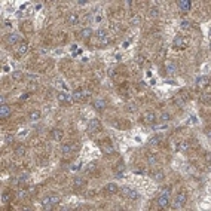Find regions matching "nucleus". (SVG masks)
<instances>
[{
	"mask_svg": "<svg viewBox=\"0 0 211 211\" xmlns=\"http://www.w3.org/2000/svg\"><path fill=\"white\" fill-rule=\"evenodd\" d=\"M60 201H61V198H60L57 193H51V195H46V196L43 198L42 204H43V208L51 210L54 205H58V204H60Z\"/></svg>",
	"mask_w": 211,
	"mask_h": 211,
	"instance_id": "nucleus-1",
	"label": "nucleus"
},
{
	"mask_svg": "<svg viewBox=\"0 0 211 211\" xmlns=\"http://www.w3.org/2000/svg\"><path fill=\"white\" fill-rule=\"evenodd\" d=\"M158 205L161 208H165L170 205V189H165L161 192V195L158 196Z\"/></svg>",
	"mask_w": 211,
	"mask_h": 211,
	"instance_id": "nucleus-2",
	"label": "nucleus"
},
{
	"mask_svg": "<svg viewBox=\"0 0 211 211\" xmlns=\"http://www.w3.org/2000/svg\"><path fill=\"white\" fill-rule=\"evenodd\" d=\"M186 201H187V193L184 192V190H181V192H178L177 195H175V199H174V208H181L184 204H186Z\"/></svg>",
	"mask_w": 211,
	"mask_h": 211,
	"instance_id": "nucleus-3",
	"label": "nucleus"
},
{
	"mask_svg": "<svg viewBox=\"0 0 211 211\" xmlns=\"http://www.w3.org/2000/svg\"><path fill=\"white\" fill-rule=\"evenodd\" d=\"M187 42H189V40H187V37H184V36H177L175 39H174V42H173V46H174V48L177 49H183V48H186V46H187Z\"/></svg>",
	"mask_w": 211,
	"mask_h": 211,
	"instance_id": "nucleus-4",
	"label": "nucleus"
},
{
	"mask_svg": "<svg viewBox=\"0 0 211 211\" xmlns=\"http://www.w3.org/2000/svg\"><path fill=\"white\" fill-rule=\"evenodd\" d=\"M101 129V124L98 119H91L88 122V131L89 132H98Z\"/></svg>",
	"mask_w": 211,
	"mask_h": 211,
	"instance_id": "nucleus-5",
	"label": "nucleus"
},
{
	"mask_svg": "<svg viewBox=\"0 0 211 211\" xmlns=\"http://www.w3.org/2000/svg\"><path fill=\"white\" fill-rule=\"evenodd\" d=\"M75 150H77V144H75V143H65V144H63V147H61V152L65 153V155L73 153Z\"/></svg>",
	"mask_w": 211,
	"mask_h": 211,
	"instance_id": "nucleus-6",
	"label": "nucleus"
},
{
	"mask_svg": "<svg viewBox=\"0 0 211 211\" xmlns=\"http://www.w3.org/2000/svg\"><path fill=\"white\" fill-rule=\"evenodd\" d=\"M118 189L119 187L116 186L114 183H109V184L104 186V193L106 195H114V193H118Z\"/></svg>",
	"mask_w": 211,
	"mask_h": 211,
	"instance_id": "nucleus-7",
	"label": "nucleus"
},
{
	"mask_svg": "<svg viewBox=\"0 0 211 211\" xmlns=\"http://www.w3.org/2000/svg\"><path fill=\"white\" fill-rule=\"evenodd\" d=\"M85 97H86V94H83V91H82V89H76V91L72 94L73 101H77V103L83 101V100H85Z\"/></svg>",
	"mask_w": 211,
	"mask_h": 211,
	"instance_id": "nucleus-8",
	"label": "nucleus"
},
{
	"mask_svg": "<svg viewBox=\"0 0 211 211\" xmlns=\"http://www.w3.org/2000/svg\"><path fill=\"white\" fill-rule=\"evenodd\" d=\"M122 189H124L125 196H126V198H129L131 201H134V199H137V198H138V193H137L134 189H131V187H122Z\"/></svg>",
	"mask_w": 211,
	"mask_h": 211,
	"instance_id": "nucleus-9",
	"label": "nucleus"
},
{
	"mask_svg": "<svg viewBox=\"0 0 211 211\" xmlns=\"http://www.w3.org/2000/svg\"><path fill=\"white\" fill-rule=\"evenodd\" d=\"M63 135H64V132H63V129H60V128H55V129L51 131V138L54 140V141H61Z\"/></svg>",
	"mask_w": 211,
	"mask_h": 211,
	"instance_id": "nucleus-10",
	"label": "nucleus"
},
{
	"mask_svg": "<svg viewBox=\"0 0 211 211\" xmlns=\"http://www.w3.org/2000/svg\"><path fill=\"white\" fill-rule=\"evenodd\" d=\"M210 85V77L208 76H199L196 77V86L198 88H205Z\"/></svg>",
	"mask_w": 211,
	"mask_h": 211,
	"instance_id": "nucleus-11",
	"label": "nucleus"
},
{
	"mask_svg": "<svg viewBox=\"0 0 211 211\" xmlns=\"http://www.w3.org/2000/svg\"><path fill=\"white\" fill-rule=\"evenodd\" d=\"M155 121H156V114L153 112H146L143 114V122L144 124H153Z\"/></svg>",
	"mask_w": 211,
	"mask_h": 211,
	"instance_id": "nucleus-12",
	"label": "nucleus"
},
{
	"mask_svg": "<svg viewBox=\"0 0 211 211\" xmlns=\"http://www.w3.org/2000/svg\"><path fill=\"white\" fill-rule=\"evenodd\" d=\"M177 5H178V8H180L181 12H189V9H190V6H192L190 0H180Z\"/></svg>",
	"mask_w": 211,
	"mask_h": 211,
	"instance_id": "nucleus-13",
	"label": "nucleus"
},
{
	"mask_svg": "<svg viewBox=\"0 0 211 211\" xmlns=\"http://www.w3.org/2000/svg\"><path fill=\"white\" fill-rule=\"evenodd\" d=\"M11 116V109L6 106V104H2V107H0V118L2 119H6Z\"/></svg>",
	"mask_w": 211,
	"mask_h": 211,
	"instance_id": "nucleus-14",
	"label": "nucleus"
},
{
	"mask_svg": "<svg viewBox=\"0 0 211 211\" xmlns=\"http://www.w3.org/2000/svg\"><path fill=\"white\" fill-rule=\"evenodd\" d=\"M27 51H28V45H27V42H22V43L18 46V48H16V55L21 57V55H24Z\"/></svg>",
	"mask_w": 211,
	"mask_h": 211,
	"instance_id": "nucleus-15",
	"label": "nucleus"
},
{
	"mask_svg": "<svg viewBox=\"0 0 211 211\" xmlns=\"http://www.w3.org/2000/svg\"><path fill=\"white\" fill-rule=\"evenodd\" d=\"M152 178H153L155 181H162L163 178H165V173H163L162 170L153 171V173H152Z\"/></svg>",
	"mask_w": 211,
	"mask_h": 211,
	"instance_id": "nucleus-16",
	"label": "nucleus"
},
{
	"mask_svg": "<svg viewBox=\"0 0 211 211\" xmlns=\"http://www.w3.org/2000/svg\"><path fill=\"white\" fill-rule=\"evenodd\" d=\"M57 98H58V101H61V103H65V101H73L72 95H70V94H65V92H58Z\"/></svg>",
	"mask_w": 211,
	"mask_h": 211,
	"instance_id": "nucleus-17",
	"label": "nucleus"
},
{
	"mask_svg": "<svg viewBox=\"0 0 211 211\" xmlns=\"http://www.w3.org/2000/svg\"><path fill=\"white\" fill-rule=\"evenodd\" d=\"M6 40H8V43H9V45H15V43H18V42H19V34H16V33H11V34H8Z\"/></svg>",
	"mask_w": 211,
	"mask_h": 211,
	"instance_id": "nucleus-18",
	"label": "nucleus"
},
{
	"mask_svg": "<svg viewBox=\"0 0 211 211\" xmlns=\"http://www.w3.org/2000/svg\"><path fill=\"white\" fill-rule=\"evenodd\" d=\"M79 22V16L76 15V13H70L68 16H67V24H70V26H76Z\"/></svg>",
	"mask_w": 211,
	"mask_h": 211,
	"instance_id": "nucleus-19",
	"label": "nucleus"
},
{
	"mask_svg": "<svg viewBox=\"0 0 211 211\" xmlns=\"http://www.w3.org/2000/svg\"><path fill=\"white\" fill-rule=\"evenodd\" d=\"M163 140V135H161V134H158V135H155V137H152L150 140H149V144H152V146H156V144H159L161 141Z\"/></svg>",
	"mask_w": 211,
	"mask_h": 211,
	"instance_id": "nucleus-20",
	"label": "nucleus"
},
{
	"mask_svg": "<svg viewBox=\"0 0 211 211\" xmlns=\"http://www.w3.org/2000/svg\"><path fill=\"white\" fill-rule=\"evenodd\" d=\"M106 101L104 100H95V101H94V107H95L98 112H101V110H104L106 109Z\"/></svg>",
	"mask_w": 211,
	"mask_h": 211,
	"instance_id": "nucleus-21",
	"label": "nucleus"
},
{
	"mask_svg": "<svg viewBox=\"0 0 211 211\" xmlns=\"http://www.w3.org/2000/svg\"><path fill=\"white\" fill-rule=\"evenodd\" d=\"M73 184H75L76 189H79V187H83V186L86 184V181H85V178H82V177H75Z\"/></svg>",
	"mask_w": 211,
	"mask_h": 211,
	"instance_id": "nucleus-22",
	"label": "nucleus"
},
{
	"mask_svg": "<svg viewBox=\"0 0 211 211\" xmlns=\"http://www.w3.org/2000/svg\"><path fill=\"white\" fill-rule=\"evenodd\" d=\"M28 119H30V121H37V119H40V112H39V110H31V112L28 113Z\"/></svg>",
	"mask_w": 211,
	"mask_h": 211,
	"instance_id": "nucleus-23",
	"label": "nucleus"
},
{
	"mask_svg": "<svg viewBox=\"0 0 211 211\" xmlns=\"http://www.w3.org/2000/svg\"><path fill=\"white\" fill-rule=\"evenodd\" d=\"M92 34H94V31H92L91 28H83V30L80 31V37H82V39H89Z\"/></svg>",
	"mask_w": 211,
	"mask_h": 211,
	"instance_id": "nucleus-24",
	"label": "nucleus"
},
{
	"mask_svg": "<svg viewBox=\"0 0 211 211\" xmlns=\"http://www.w3.org/2000/svg\"><path fill=\"white\" fill-rule=\"evenodd\" d=\"M101 149H103V152H104V153H107V155L114 153V147H113L112 144H109V143H107V144H103V146H101Z\"/></svg>",
	"mask_w": 211,
	"mask_h": 211,
	"instance_id": "nucleus-25",
	"label": "nucleus"
},
{
	"mask_svg": "<svg viewBox=\"0 0 211 211\" xmlns=\"http://www.w3.org/2000/svg\"><path fill=\"white\" fill-rule=\"evenodd\" d=\"M190 147V144H189V141H180L178 144H177V149L178 150H181V152H184V150H187Z\"/></svg>",
	"mask_w": 211,
	"mask_h": 211,
	"instance_id": "nucleus-26",
	"label": "nucleus"
},
{
	"mask_svg": "<svg viewBox=\"0 0 211 211\" xmlns=\"http://www.w3.org/2000/svg\"><path fill=\"white\" fill-rule=\"evenodd\" d=\"M12 79L15 82H21L22 79H24V75H22V72H13L12 73Z\"/></svg>",
	"mask_w": 211,
	"mask_h": 211,
	"instance_id": "nucleus-27",
	"label": "nucleus"
},
{
	"mask_svg": "<svg viewBox=\"0 0 211 211\" xmlns=\"http://www.w3.org/2000/svg\"><path fill=\"white\" fill-rule=\"evenodd\" d=\"M210 94L208 92H205V94H201V97H199V101L201 103H204V104H210Z\"/></svg>",
	"mask_w": 211,
	"mask_h": 211,
	"instance_id": "nucleus-28",
	"label": "nucleus"
},
{
	"mask_svg": "<svg viewBox=\"0 0 211 211\" xmlns=\"http://www.w3.org/2000/svg\"><path fill=\"white\" fill-rule=\"evenodd\" d=\"M173 101H174V104H177L178 107H183V106H184V98H183L181 95L174 97V98H173Z\"/></svg>",
	"mask_w": 211,
	"mask_h": 211,
	"instance_id": "nucleus-29",
	"label": "nucleus"
},
{
	"mask_svg": "<svg viewBox=\"0 0 211 211\" xmlns=\"http://www.w3.org/2000/svg\"><path fill=\"white\" fill-rule=\"evenodd\" d=\"M15 153H16L18 156H24V155H26V147L22 146V144L16 146V149H15Z\"/></svg>",
	"mask_w": 211,
	"mask_h": 211,
	"instance_id": "nucleus-30",
	"label": "nucleus"
},
{
	"mask_svg": "<svg viewBox=\"0 0 211 211\" xmlns=\"http://www.w3.org/2000/svg\"><path fill=\"white\" fill-rule=\"evenodd\" d=\"M97 170V162H89L88 167H86V173H92Z\"/></svg>",
	"mask_w": 211,
	"mask_h": 211,
	"instance_id": "nucleus-31",
	"label": "nucleus"
},
{
	"mask_svg": "<svg viewBox=\"0 0 211 211\" xmlns=\"http://www.w3.org/2000/svg\"><path fill=\"white\" fill-rule=\"evenodd\" d=\"M149 15H150L152 18H156V16L159 15V9H158V8H150V9H149Z\"/></svg>",
	"mask_w": 211,
	"mask_h": 211,
	"instance_id": "nucleus-32",
	"label": "nucleus"
},
{
	"mask_svg": "<svg viewBox=\"0 0 211 211\" xmlns=\"http://www.w3.org/2000/svg\"><path fill=\"white\" fill-rule=\"evenodd\" d=\"M190 27H192V24H190V21H187V19L181 21V28H183V30H189Z\"/></svg>",
	"mask_w": 211,
	"mask_h": 211,
	"instance_id": "nucleus-33",
	"label": "nucleus"
},
{
	"mask_svg": "<svg viewBox=\"0 0 211 211\" xmlns=\"http://www.w3.org/2000/svg\"><path fill=\"white\" fill-rule=\"evenodd\" d=\"M97 37H98V39H104V37H107V31H106L104 28H100V30L97 31Z\"/></svg>",
	"mask_w": 211,
	"mask_h": 211,
	"instance_id": "nucleus-34",
	"label": "nucleus"
},
{
	"mask_svg": "<svg viewBox=\"0 0 211 211\" xmlns=\"http://www.w3.org/2000/svg\"><path fill=\"white\" fill-rule=\"evenodd\" d=\"M147 162H149V165H155V163L158 162V159H156L155 155H149L147 156Z\"/></svg>",
	"mask_w": 211,
	"mask_h": 211,
	"instance_id": "nucleus-35",
	"label": "nucleus"
},
{
	"mask_svg": "<svg viewBox=\"0 0 211 211\" xmlns=\"http://www.w3.org/2000/svg\"><path fill=\"white\" fill-rule=\"evenodd\" d=\"M167 68H168V72H170V73H174V72H175V70H177V65H175L174 63H170Z\"/></svg>",
	"mask_w": 211,
	"mask_h": 211,
	"instance_id": "nucleus-36",
	"label": "nucleus"
},
{
	"mask_svg": "<svg viewBox=\"0 0 211 211\" xmlns=\"http://www.w3.org/2000/svg\"><path fill=\"white\" fill-rule=\"evenodd\" d=\"M131 22L134 26H137V24H140V22H141V16H138V15H135L132 19H131Z\"/></svg>",
	"mask_w": 211,
	"mask_h": 211,
	"instance_id": "nucleus-37",
	"label": "nucleus"
},
{
	"mask_svg": "<svg viewBox=\"0 0 211 211\" xmlns=\"http://www.w3.org/2000/svg\"><path fill=\"white\" fill-rule=\"evenodd\" d=\"M170 119H171L170 113H162V114H161V121H163V122H165V121H170Z\"/></svg>",
	"mask_w": 211,
	"mask_h": 211,
	"instance_id": "nucleus-38",
	"label": "nucleus"
},
{
	"mask_svg": "<svg viewBox=\"0 0 211 211\" xmlns=\"http://www.w3.org/2000/svg\"><path fill=\"white\" fill-rule=\"evenodd\" d=\"M2 201H3V202H9V201H11V195L5 192V193L2 195Z\"/></svg>",
	"mask_w": 211,
	"mask_h": 211,
	"instance_id": "nucleus-39",
	"label": "nucleus"
},
{
	"mask_svg": "<svg viewBox=\"0 0 211 211\" xmlns=\"http://www.w3.org/2000/svg\"><path fill=\"white\" fill-rule=\"evenodd\" d=\"M124 168H125V167L121 163L119 167H116V168H114V173H124Z\"/></svg>",
	"mask_w": 211,
	"mask_h": 211,
	"instance_id": "nucleus-40",
	"label": "nucleus"
},
{
	"mask_svg": "<svg viewBox=\"0 0 211 211\" xmlns=\"http://www.w3.org/2000/svg\"><path fill=\"white\" fill-rule=\"evenodd\" d=\"M109 43H110V39H109V37L101 39V46H106V45H109Z\"/></svg>",
	"mask_w": 211,
	"mask_h": 211,
	"instance_id": "nucleus-41",
	"label": "nucleus"
},
{
	"mask_svg": "<svg viewBox=\"0 0 211 211\" xmlns=\"http://www.w3.org/2000/svg\"><path fill=\"white\" fill-rule=\"evenodd\" d=\"M26 195H27V192H26V190H19V192H18V198H24Z\"/></svg>",
	"mask_w": 211,
	"mask_h": 211,
	"instance_id": "nucleus-42",
	"label": "nucleus"
},
{
	"mask_svg": "<svg viewBox=\"0 0 211 211\" xmlns=\"http://www.w3.org/2000/svg\"><path fill=\"white\" fill-rule=\"evenodd\" d=\"M28 97H30V94H24V95H21V97H19V100H21V101H24V100H27Z\"/></svg>",
	"mask_w": 211,
	"mask_h": 211,
	"instance_id": "nucleus-43",
	"label": "nucleus"
},
{
	"mask_svg": "<svg viewBox=\"0 0 211 211\" xmlns=\"http://www.w3.org/2000/svg\"><path fill=\"white\" fill-rule=\"evenodd\" d=\"M12 140H13V135H8L6 137V143H12Z\"/></svg>",
	"mask_w": 211,
	"mask_h": 211,
	"instance_id": "nucleus-44",
	"label": "nucleus"
},
{
	"mask_svg": "<svg viewBox=\"0 0 211 211\" xmlns=\"http://www.w3.org/2000/svg\"><path fill=\"white\" fill-rule=\"evenodd\" d=\"M144 61H146L144 57H138V63H140V64H144Z\"/></svg>",
	"mask_w": 211,
	"mask_h": 211,
	"instance_id": "nucleus-45",
	"label": "nucleus"
},
{
	"mask_svg": "<svg viewBox=\"0 0 211 211\" xmlns=\"http://www.w3.org/2000/svg\"><path fill=\"white\" fill-rule=\"evenodd\" d=\"M128 110H129V112H135V110H137V107H135L134 104H131V107H128Z\"/></svg>",
	"mask_w": 211,
	"mask_h": 211,
	"instance_id": "nucleus-46",
	"label": "nucleus"
},
{
	"mask_svg": "<svg viewBox=\"0 0 211 211\" xmlns=\"http://www.w3.org/2000/svg\"><path fill=\"white\" fill-rule=\"evenodd\" d=\"M116 177H118V178H122V177H124V173H116Z\"/></svg>",
	"mask_w": 211,
	"mask_h": 211,
	"instance_id": "nucleus-47",
	"label": "nucleus"
}]
</instances>
